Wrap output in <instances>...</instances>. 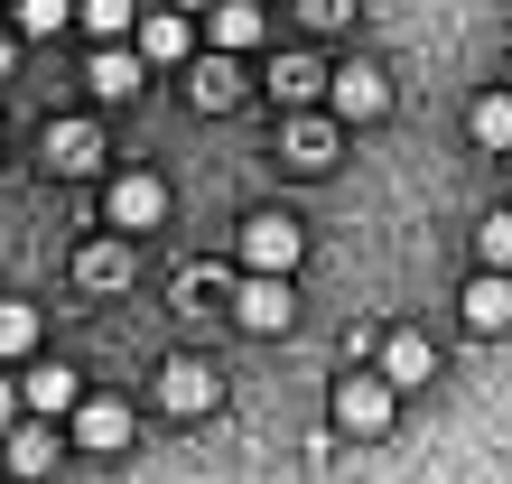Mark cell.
Here are the masks:
<instances>
[{"label":"cell","mask_w":512,"mask_h":484,"mask_svg":"<svg viewBox=\"0 0 512 484\" xmlns=\"http://www.w3.org/2000/svg\"><path fill=\"white\" fill-rule=\"evenodd\" d=\"M391 410H401V391H391L382 373H345V382H336V429H345V438H382Z\"/></svg>","instance_id":"6da1fadb"},{"label":"cell","mask_w":512,"mask_h":484,"mask_svg":"<svg viewBox=\"0 0 512 484\" xmlns=\"http://www.w3.org/2000/svg\"><path fill=\"white\" fill-rule=\"evenodd\" d=\"M326 103H336V121L354 131V121H382V112H391V84H382V66H364V56H354V66L326 75Z\"/></svg>","instance_id":"7a4b0ae2"},{"label":"cell","mask_w":512,"mask_h":484,"mask_svg":"<svg viewBox=\"0 0 512 484\" xmlns=\"http://www.w3.org/2000/svg\"><path fill=\"white\" fill-rule=\"evenodd\" d=\"M298 252H308V233H298L289 215H252V224H243V270H270V280H289Z\"/></svg>","instance_id":"3957f363"},{"label":"cell","mask_w":512,"mask_h":484,"mask_svg":"<svg viewBox=\"0 0 512 484\" xmlns=\"http://www.w3.org/2000/svg\"><path fill=\"white\" fill-rule=\"evenodd\" d=\"M224 401V373L215 363H196V354H177L168 373H159V410H177V419H196V410H215Z\"/></svg>","instance_id":"277c9868"},{"label":"cell","mask_w":512,"mask_h":484,"mask_svg":"<svg viewBox=\"0 0 512 484\" xmlns=\"http://www.w3.org/2000/svg\"><path fill=\"white\" fill-rule=\"evenodd\" d=\"M103 215H112V233H149V224H159L168 215V187H159V177H112V196H103Z\"/></svg>","instance_id":"5b68a950"},{"label":"cell","mask_w":512,"mask_h":484,"mask_svg":"<svg viewBox=\"0 0 512 484\" xmlns=\"http://www.w3.org/2000/svg\"><path fill=\"white\" fill-rule=\"evenodd\" d=\"M75 447L84 457H112V447H131V401H75Z\"/></svg>","instance_id":"8992f818"},{"label":"cell","mask_w":512,"mask_h":484,"mask_svg":"<svg viewBox=\"0 0 512 484\" xmlns=\"http://www.w3.org/2000/svg\"><path fill=\"white\" fill-rule=\"evenodd\" d=\"M429 373H438L429 336H419V326H391V336H382V382H391V391H419Z\"/></svg>","instance_id":"52a82bcc"},{"label":"cell","mask_w":512,"mask_h":484,"mask_svg":"<svg viewBox=\"0 0 512 484\" xmlns=\"http://www.w3.org/2000/svg\"><path fill=\"white\" fill-rule=\"evenodd\" d=\"M75 401H84V373H66V363H38V373L19 382V410L28 419H66Z\"/></svg>","instance_id":"ba28073f"},{"label":"cell","mask_w":512,"mask_h":484,"mask_svg":"<svg viewBox=\"0 0 512 484\" xmlns=\"http://www.w3.org/2000/svg\"><path fill=\"white\" fill-rule=\"evenodd\" d=\"M233 317H243L252 336H280V326L298 317V308H289V280H270V270H252V280H243V298H233Z\"/></svg>","instance_id":"9c48e42d"},{"label":"cell","mask_w":512,"mask_h":484,"mask_svg":"<svg viewBox=\"0 0 512 484\" xmlns=\"http://www.w3.org/2000/svg\"><path fill=\"white\" fill-rule=\"evenodd\" d=\"M205 28H215V47L224 56H243L270 38V19H261V0H205Z\"/></svg>","instance_id":"30bf717a"},{"label":"cell","mask_w":512,"mask_h":484,"mask_svg":"<svg viewBox=\"0 0 512 484\" xmlns=\"http://www.w3.org/2000/svg\"><path fill=\"white\" fill-rule=\"evenodd\" d=\"M466 326L475 336H503L512 326V270H475L466 280Z\"/></svg>","instance_id":"8fae6325"},{"label":"cell","mask_w":512,"mask_h":484,"mask_svg":"<svg viewBox=\"0 0 512 484\" xmlns=\"http://www.w3.org/2000/svg\"><path fill=\"white\" fill-rule=\"evenodd\" d=\"M47 159H56V177L103 168V131H94V121H47Z\"/></svg>","instance_id":"7c38bea8"},{"label":"cell","mask_w":512,"mask_h":484,"mask_svg":"<svg viewBox=\"0 0 512 484\" xmlns=\"http://www.w3.org/2000/svg\"><path fill=\"white\" fill-rule=\"evenodd\" d=\"M75 280H84V289H122V280H131V233L84 242V252H75Z\"/></svg>","instance_id":"4fadbf2b"},{"label":"cell","mask_w":512,"mask_h":484,"mask_svg":"<svg viewBox=\"0 0 512 484\" xmlns=\"http://www.w3.org/2000/svg\"><path fill=\"white\" fill-rule=\"evenodd\" d=\"M187 47H196L187 10H149V19H140V56H149V66H177V56H187Z\"/></svg>","instance_id":"5bb4252c"},{"label":"cell","mask_w":512,"mask_h":484,"mask_svg":"<svg viewBox=\"0 0 512 484\" xmlns=\"http://www.w3.org/2000/svg\"><path fill=\"white\" fill-rule=\"evenodd\" d=\"M187 94H196V112H233V103H243V66H233V56L215 47V56L196 66V84H187Z\"/></svg>","instance_id":"9a60e30c"},{"label":"cell","mask_w":512,"mask_h":484,"mask_svg":"<svg viewBox=\"0 0 512 484\" xmlns=\"http://www.w3.org/2000/svg\"><path fill=\"white\" fill-rule=\"evenodd\" d=\"M84 84H94L103 103H131V94H140V56L112 38V47H94V75H84Z\"/></svg>","instance_id":"2e32d148"},{"label":"cell","mask_w":512,"mask_h":484,"mask_svg":"<svg viewBox=\"0 0 512 484\" xmlns=\"http://www.w3.org/2000/svg\"><path fill=\"white\" fill-rule=\"evenodd\" d=\"M10 466L19 475H47L56 466V429H47V419H28V410L10 419Z\"/></svg>","instance_id":"e0dca14e"},{"label":"cell","mask_w":512,"mask_h":484,"mask_svg":"<svg viewBox=\"0 0 512 484\" xmlns=\"http://www.w3.org/2000/svg\"><path fill=\"white\" fill-rule=\"evenodd\" d=\"M289 168H336V121H289Z\"/></svg>","instance_id":"ac0fdd59"},{"label":"cell","mask_w":512,"mask_h":484,"mask_svg":"<svg viewBox=\"0 0 512 484\" xmlns=\"http://www.w3.org/2000/svg\"><path fill=\"white\" fill-rule=\"evenodd\" d=\"M270 94H280L289 112H298V103H317V94H326V66H317V56H280V75H270Z\"/></svg>","instance_id":"d6986e66"},{"label":"cell","mask_w":512,"mask_h":484,"mask_svg":"<svg viewBox=\"0 0 512 484\" xmlns=\"http://www.w3.org/2000/svg\"><path fill=\"white\" fill-rule=\"evenodd\" d=\"M19 354H38V308L28 298H0V363H19Z\"/></svg>","instance_id":"ffe728a7"},{"label":"cell","mask_w":512,"mask_h":484,"mask_svg":"<svg viewBox=\"0 0 512 484\" xmlns=\"http://www.w3.org/2000/svg\"><path fill=\"white\" fill-rule=\"evenodd\" d=\"M466 131L485 140V149H512V94H485V103L466 112Z\"/></svg>","instance_id":"44dd1931"},{"label":"cell","mask_w":512,"mask_h":484,"mask_svg":"<svg viewBox=\"0 0 512 484\" xmlns=\"http://www.w3.org/2000/svg\"><path fill=\"white\" fill-rule=\"evenodd\" d=\"M10 10H19V38H56L75 19V0H10Z\"/></svg>","instance_id":"7402d4cb"},{"label":"cell","mask_w":512,"mask_h":484,"mask_svg":"<svg viewBox=\"0 0 512 484\" xmlns=\"http://www.w3.org/2000/svg\"><path fill=\"white\" fill-rule=\"evenodd\" d=\"M75 19L94 28L103 47H112V38H131V0H75Z\"/></svg>","instance_id":"603a6c76"},{"label":"cell","mask_w":512,"mask_h":484,"mask_svg":"<svg viewBox=\"0 0 512 484\" xmlns=\"http://www.w3.org/2000/svg\"><path fill=\"white\" fill-rule=\"evenodd\" d=\"M475 252H485V270H512V215H485V233H475Z\"/></svg>","instance_id":"cb8c5ba5"},{"label":"cell","mask_w":512,"mask_h":484,"mask_svg":"<svg viewBox=\"0 0 512 484\" xmlns=\"http://www.w3.org/2000/svg\"><path fill=\"white\" fill-rule=\"evenodd\" d=\"M298 19H317V28H345V19H354V0H308Z\"/></svg>","instance_id":"d4e9b609"},{"label":"cell","mask_w":512,"mask_h":484,"mask_svg":"<svg viewBox=\"0 0 512 484\" xmlns=\"http://www.w3.org/2000/svg\"><path fill=\"white\" fill-rule=\"evenodd\" d=\"M19 66V28H0V75H10Z\"/></svg>","instance_id":"484cf974"},{"label":"cell","mask_w":512,"mask_h":484,"mask_svg":"<svg viewBox=\"0 0 512 484\" xmlns=\"http://www.w3.org/2000/svg\"><path fill=\"white\" fill-rule=\"evenodd\" d=\"M10 419H19V382H0V429H10Z\"/></svg>","instance_id":"4316f807"},{"label":"cell","mask_w":512,"mask_h":484,"mask_svg":"<svg viewBox=\"0 0 512 484\" xmlns=\"http://www.w3.org/2000/svg\"><path fill=\"white\" fill-rule=\"evenodd\" d=\"M177 10H205V0H177Z\"/></svg>","instance_id":"83f0119b"},{"label":"cell","mask_w":512,"mask_h":484,"mask_svg":"<svg viewBox=\"0 0 512 484\" xmlns=\"http://www.w3.org/2000/svg\"><path fill=\"white\" fill-rule=\"evenodd\" d=\"M503 94H512V84H503Z\"/></svg>","instance_id":"f1b7e54d"}]
</instances>
